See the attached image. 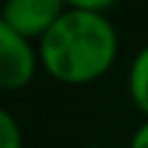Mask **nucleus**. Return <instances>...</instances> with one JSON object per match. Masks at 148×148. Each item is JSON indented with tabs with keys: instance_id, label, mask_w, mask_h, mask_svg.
<instances>
[{
	"instance_id": "obj_5",
	"label": "nucleus",
	"mask_w": 148,
	"mask_h": 148,
	"mask_svg": "<svg viewBox=\"0 0 148 148\" xmlns=\"http://www.w3.org/2000/svg\"><path fill=\"white\" fill-rule=\"evenodd\" d=\"M0 148H23L21 127L16 117L5 109H0Z\"/></svg>"
},
{
	"instance_id": "obj_3",
	"label": "nucleus",
	"mask_w": 148,
	"mask_h": 148,
	"mask_svg": "<svg viewBox=\"0 0 148 148\" xmlns=\"http://www.w3.org/2000/svg\"><path fill=\"white\" fill-rule=\"evenodd\" d=\"M65 5L57 0H8L0 8V18L26 42L39 44L62 16Z\"/></svg>"
},
{
	"instance_id": "obj_2",
	"label": "nucleus",
	"mask_w": 148,
	"mask_h": 148,
	"mask_svg": "<svg viewBox=\"0 0 148 148\" xmlns=\"http://www.w3.org/2000/svg\"><path fill=\"white\" fill-rule=\"evenodd\" d=\"M39 68V52L0 18V91L26 88Z\"/></svg>"
},
{
	"instance_id": "obj_6",
	"label": "nucleus",
	"mask_w": 148,
	"mask_h": 148,
	"mask_svg": "<svg viewBox=\"0 0 148 148\" xmlns=\"http://www.w3.org/2000/svg\"><path fill=\"white\" fill-rule=\"evenodd\" d=\"M127 148H148V120L133 133V138H130V146Z\"/></svg>"
},
{
	"instance_id": "obj_1",
	"label": "nucleus",
	"mask_w": 148,
	"mask_h": 148,
	"mask_svg": "<svg viewBox=\"0 0 148 148\" xmlns=\"http://www.w3.org/2000/svg\"><path fill=\"white\" fill-rule=\"evenodd\" d=\"M39 65L57 83L83 86L99 81L117 60L120 42L107 13L65 5L57 23L36 44Z\"/></svg>"
},
{
	"instance_id": "obj_4",
	"label": "nucleus",
	"mask_w": 148,
	"mask_h": 148,
	"mask_svg": "<svg viewBox=\"0 0 148 148\" xmlns=\"http://www.w3.org/2000/svg\"><path fill=\"white\" fill-rule=\"evenodd\" d=\"M127 91H130L133 104L146 114V120H148V44L133 57V62H130Z\"/></svg>"
}]
</instances>
